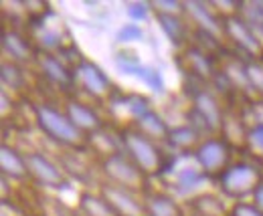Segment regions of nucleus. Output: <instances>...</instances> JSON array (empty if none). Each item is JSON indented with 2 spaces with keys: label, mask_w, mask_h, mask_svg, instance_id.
I'll return each mask as SVG.
<instances>
[{
  "label": "nucleus",
  "mask_w": 263,
  "mask_h": 216,
  "mask_svg": "<svg viewBox=\"0 0 263 216\" xmlns=\"http://www.w3.org/2000/svg\"><path fill=\"white\" fill-rule=\"evenodd\" d=\"M31 109L36 129L57 148L73 152L89 150V138L75 127L63 107H57L49 101H36L31 105Z\"/></svg>",
  "instance_id": "obj_1"
},
{
  "label": "nucleus",
  "mask_w": 263,
  "mask_h": 216,
  "mask_svg": "<svg viewBox=\"0 0 263 216\" xmlns=\"http://www.w3.org/2000/svg\"><path fill=\"white\" fill-rule=\"evenodd\" d=\"M118 138H120L122 152L128 155L148 178H160V176L168 174L172 164H170V158L162 150L160 144L146 138L144 133H140L132 125L122 127Z\"/></svg>",
  "instance_id": "obj_2"
},
{
  "label": "nucleus",
  "mask_w": 263,
  "mask_h": 216,
  "mask_svg": "<svg viewBox=\"0 0 263 216\" xmlns=\"http://www.w3.org/2000/svg\"><path fill=\"white\" fill-rule=\"evenodd\" d=\"M98 166L101 180L107 184L130 190L138 196H148L152 192V188H150L152 178H148L124 152H116V154L101 158Z\"/></svg>",
  "instance_id": "obj_3"
},
{
  "label": "nucleus",
  "mask_w": 263,
  "mask_h": 216,
  "mask_svg": "<svg viewBox=\"0 0 263 216\" xmlns=\"http://www.w3.org/2000/svg\"><path fill=\"white\" fill-rule=\"evenodd\" d=\"M263 182L261 166L257 162L249 160H237L229 168L215 178L217 190L223 198L241 202L245 198H251L255 188Z\"/></svg>",
  "instance_id": "obj_4"
},
{
  "label": "nucleus",
  "mask_w": 263,
  "mask_h": 216,
  "mask_svg": "<svg viewBox=\"0 0 263 216\" xmlns=\"http://www.w3.org/2000/svg\"><path fill=\"white\" fill-rule=\"evenodd\" d=\"M225 122V109L219 97L206 87H197L191 93L189 124L195 125L202 135H219Z\"/></svg>",
  "instance_id": "obj_5"
},
{
  "label": "nucleus",
  "mask_w": 263,
  "mask_h": 216,
  "mask_svg": "<svg viewBox=\"0 0 263 216\" xmlns=\"http://www.w3.org/2000/svg\"><path fill=\"white\" fill-rule=\"evenodd\" d=\"M71 67L75 75V89L83 91L96 101H111L116 97L114 81L96 61L87 57H77V61Z\"/></svg>",
  "instance_id": "obj_6"
},
{
  "label": "nucleus",
  "mask_w": 263,
  "mask_h": 216,
  "mask_svg": "<svg viewBox=\"0 0 263 216\" xmlns=\"http://www.w3.org/2000/svg\"><path fill=\"white\" fill-rule=\"evenodd\" d=\"M25 158L29 168V182H33L43 190H53V192L69 188L71 180L55 158L45 154L43 150H27Z\"/></svg>",
  "instance_id": "obj_7"
},
{
  "label": "nucleus",
  "mask_w": 263,
  "mask_h": 216,
  "mask_svg": "<svg viewBox=\"0 0 263 216\" xmlns=\"http://www.w3.org/2000/svg\"><path fill=\"white\" fill-rule=\"evenodd\" d=\"M197 166L206 174V178H217L233 164V146L223 135H209L193 154Z\"/></svg>",
  "instance_id": "obj_8"
},
{
  "label": "nucleus",
  "mask_w": 263,
  "mask_h": 216,
  "mask_svg": "<svg viewBox=\"0 0 263 216\" xmlns=\"http://www.w3.org/2000/svg\"><path fill=\"white\" fill-rule=\"evenodd\" d=\"M223 29H225V38L241 55L249 57V61H259V57L263 55L261 32L247 25L241 18V14H231L223 18Z\"/></svg>",
  "instance_id": "obj_9"
},
{
  "label": "nucleus",
  "mask_w": 263,
  "mask_h": 216,
  "mask_svg": "<svg viewBox=\"0 0 263 216\" xmlns=\"http://www.w3.org/2000/svg\"><path fill=\"white\" fill-rule=\"evenodd\" d=\"M34 65L39 67L43 79L49 85H55L57 89L71 91L75 89V75H73V67L67 65L65 59H61V55L57 53H49V51H41L36 55Z\"/></svg>",
  "instance_id": "obj_10"
},
{
  "label": "nucleus",
  "mask_w": 263,
  "mask_h": 216,
  "mask_svg": "<svg viewBox=\"0 0 263 216\" xmlns=\"http://www.w3.org/2000/svg\"><path fill=\"white\" fill-rule=\"evenodd\" d=\"M98 192L111 204V208L120 216H148L144 196H138L130 190L107 184L103 180L98 184Z\"/></svg>",
  "instance_id": "obj_11"
},
{
  "label": "nucleus",
  "mask_w": 263,
  "mask_h": 216,
  "mask_svg": "<svg viewBox=\"0 0 263 216\" xmlns=\"http://www.w3.org/2000/svg\"><path fill=\"white\" fill-rule=\"evenodd\" d=\"M63 109L69 115V120L75 124V127L79 131H83L87 138H91V135L105 129V122H103L101 113L91 103H85L81 99H67L63 103Z\"/></svg>",
  "instance_id": "obj_12"
},
{
  "label": "nucleus",
  "mask_w": 263,
  "mask_h": 216,
  "mask_svg": "<svg viewBox=\"0 0 263 216\" xmlns=\"http://www.w3.org/2000/svg\"><path fill=\"white\" fill-rule=\"evenodd\" d=\"M0 45H2V53L4 59L18 63V65H29V63L36 61L39 49L34 47V43L25 36L23 32L14 31V29H4L2 36H0Z\"/></svg>",
  "instance_id": "obj_13"
},
{
  "label": "nucleus",
  "mask_w": 263,
  "mask_h": 216,
  "mask_svg": "<svg viewBox=\"0 0 263 216\" xmlns=\"http://www.w3.org/2000/svg\"><path fill=\"white\" fill-rule=\"evenodd\" d=\"M186 14L195 23V29L202 32H209L221 41H225V29H223V18L217 14V10L211 6V2H200V0H189L186 2Z\"/></svg>",
  "instance_id": "obj_14"
},
{
  "label": "nucleus",
  "mask_w": 263,
  "mask_h": 216,
  "mask_svg": "<svg viewBox=\"0 0 263 216\" xmlns=\"http://www.w3.org/2000/svg\"><path fill=\"white\" fill-rule=\"evenodd\" d=\"M182 63L184 69L198 81H215L217 79V69L213 63V55L204 49H200L198 45H186L184 53H182Z\"/></svg>",
  "instance_id": "obj_15"
},
{
  "label": "nucleus",
  "mask_w": 263,
  "mask_h": 216,
  "mask_svg": "<svg viewBox=\"0 0 263 216\" xmlns=\"http://www.w3.org/2000/svg\"><path fill=\"white\" fill-rule=\"evenodd\" d=\"M0 174L8 182H27L29 180V168L25 152H21L16 146L2 142L0 146Z\"/></svg>",
  "instance_id": "obj_16"
},
{
  "label": "nucleus",
  "mask_w": 263,
  "mask_h": 216,
  "mask_svg": "<svg viewBox=\"0 0 263 216\" xmlns=\"http://www.w3.org/2000/svg\"><path fill=\"white\" fill-rule=\"evenodd\" d=\"M204 138L206 135H202L197 127L191 125L189 122L180 125H172L170 135L166 140V148L174 155H193Z\"/></svg>",
  "instance_id": "obj_17"
},
{
  "label": "nucleus",
  "mask_w": 263,
  "mask_h": 216,
  "mask_svg": "<svg viewBox=\"0 0 263 216\" xmlns=\"http://www.w3.org/2000/svg\"><path fill=\"white\" fill-rule=\"evenodd\" d=\"M184 208L189 216H229L231 206L217 192H198L186 198Z\"/></svg>",
  "instance_id": "obj_18"
},
{
  "label": "nucleus",
  "mask_w": 263,
  "mask_h": 216,
  "mask_svg": "<svg viewBox=\"0 0 263 216\" xmlns=\"http://www.w3.org/2000/svg\"><path fill=\"white\" fill-rule=\"evenodd\" d=\"M144 202L148 216H189L184 204L178 202L172 192L152 190L148 196H144Z\"/></svg>",
  "instance_id": "obj_19"
},
{
  "label": "nucleus",
  "mask_w": 263,
  "mask_h": 216,
  "mask_svg": "<svg viewBox=\"0 0 263 216\" xmlns=\"http://www.w3.org/2000/svg\"><path fill=\"white\" fill-rule=\"evenodd\" d=\"M132 127H136L140 133H144L146 138L154 140L160 146H166V140H168L170 129H172V125L168 124L156 109H150L148 113L140 115L136 122H132Z\"/></svg>",
  "instance_id": "obj_20"
},
{
  "label": "nucleus",
  "mask_w": 263,
  "mask_h": 216,
  "mask_svg": "<svg viewBox=\"0 0 263 216\" xmlns=\"http://www.w3.org/2000/svg\"><path fill=\"white\" fill-rule=\"evenodd\" d=\"M154 18H156L160 31H162V34L168 38L170 45H174L176 49L186 47V41H189V25H186L184 16L154 12Z\"/></svg>",
  "instance_id": "obj_21"
},
{
  "label": "nucleus",
  "mask_w": 263,
  "mask_h": 216,
  "mask_svg": "<svg viewBox=\"0 0 263 216\" xmlns=\"http://www.w3.org/2000/svg\"><path fill=\"white\" fill-rule=\"evenodd\" d=\"M77 212L81 216H120L98 190L87 188H83L77 196Z\"/></svg>",
  "instance_id": "obj_22"
},
{
  "label": "nucleus",
  "mask_w": 263,
  "mask_h": 216,
  "mask_svg": "<svg viewBox=\"0 0 263 216\" xmlns=\"http://www.w3.org/2000/svg\"><path fill=\"white\" fill-rule=\"evenodd\" d=\"M85 152H73V150H63V155L57 158V162L61 164V168L65 170L69 180H77L81 184H87L93 176L89 164L83 160Z\"/></svg>",
  "instance_id": "obj_23"
},
{
  "label": "nucleus",
  "mask_w": 263,
  "mask_h": 216,
  "mask_svg": "<svg viewBox=\"0 0 263 216\" xmlns=\"http://www.w3.org/2000/svg\"><path fill=\"white\" fill-rule=\"evenodd\" d=\"M206 180V174L197 166V162L193 160L191 166H182L176 172L172 170V190L174 194H191L198 184H202Z\"/></svg>",
  "instance_id": "obj_24"
},
{
  "label": "nucleus",
  "mask_w": 263,
  "mask_h": 216,
  "mask_svg": "<svg viewBox=\"0 0 263 216\" xmlns=\"http://www.w3.org/2000/svg\"><path fill=\"white\" fill-rule=\"evenodd\" d=\"M0 81H2V89L10 93L23 91L29 83L27 71L23 65L10 61V59H2L0 63Z\"/></svg>",
  "instance_id": "obj_25"
},
{
  "label": "nucleus",
  "mask_w": 263,
  "mask_h": 216,
  "mask_svg": "<svg viewBox=\"0 0 263 216\" xmlns=\"http://www.w3.org/2000/svg\"><path fill=\"white\" fill-rule=\"evenodd\" d=\"M136 79H140L148 89L152 93H158V95H164L166 93V81L162 71L156 67V65H142L136 73Z\"/></svg>",
  "instance_id": "obj_26"
},
{
  "label": "nucleus",
  "mask_w": 263,
  "mask_h": 216,
  "mask_svg": "<svg viewBox=\"0 0 263 216\" xmlns=\"http://www.w3.org/2000/svg\"><path fill=\"white\" fill-rule=\"evenodd\" d=\"M142 65H144V63L138 57V53L128 49V47H124V49H120V51L114 53V67H116L120 73H124V75L136 77V73H138V69H140Z\"/></svg>",
  "instance_id": "obj_27"
},
{
  "label": "nucleus",
  "mask_w": 263,
  "mask_h": 216,
  "mask_svg": "<svg viewBox=\"0 0 263 216\" xmlns=\"http://www.w3.org/2000/svg\"><path fill=\"white\" fill-rule=\"evenodd\" d=\"M241 18L251 25L255 31L261 32L263 29V2L257 0V2H241V10H239Z\"/></svg>",
  "instance_id": "obj_28"
},
{
  "label": "nucleus",
  "mask_w": 263,
  "mask_h": 216,
  "mask_svg": "<svg viewBox=\"0 0 263 216\" xmlns=\"http://www.w3.org/2000/svg\"><path fill=\"white\" fill-rule=\"evenodd\" d=\"M144 36H146V32H144V27L142 25H138V23H124L118 32H116V43L118 45H132V43H140V41H144Z\"/></svg>",
  "instance_id": "obj_29"
},
{
  "label": "nucleus",
  "mask_w": 263,
  "mask_h": 216,
  "mask_svg": "<svg viewBox=\"0 0 263 216\" xmlns=\"http://www.w3.org/2000/svg\"><path fill=\"white\" fill-rule=\"evenodd\" d=\"M245 71L253 95L263 101V61H245Z\"/></svg>",
  "instance_id": "obj_30"
},
{
  "label": "nucleus",
  "mask_w": 263,
  "mask_h": 216,
  "mask_svg": "<svg viewBox=\"0 0 263 216\" xmlns=\"http://www.w3.org/2000/svg\"><path fill=\"white\" fill-rule=\"evenodd\" d=\"M257 160H263V124L249 125L247 131V146H245Z\"/></svg>",
  "instance_id": "obj_31"
},
{
  "label": "nucleus",
  "mask_w": 263,
  "mask_h": 216,
  "mask_svg": "<svg viewBox=\"0 0 263 216\" xmlns=\"http://www.w3.org/2000/svg\"><path fill=\"white\" fill-rule=\"evenodd\" d=\"M152 12H160V14H176V16H184L186 14V2L180 0H154L150 2Z\"/></svg>",
  "instance_id": "obj_32"
},
{
  "label": "nucleus",
  "mask_w": 263,
  "mask_h": 216,
  "mask_svg": "<svg viewBox=\"0 0 263 216\" xmlns=\"http://www.w3.org/2000/svg\"><path fill=\"white\" fill-rule=\"evenodd\" d=\"M150 12H152L150 2H130L126 6V14H128L130 23H138V25L144 23V21H148Z\"/></svg>",
  "instance_id": "obj_33"
},
{
  "label": "nucleus",
  "mask_w": 263,
  "mask_h": 216,
  "mask_svg": "<svg viewBox=\"0 0 263 216\" xmlns=\"http://www.w3.org/2000/svg\"><path fill=\"white\" fill-rule=\"evenodd\" d=\"M229 216H263V212L251 200H241L231 204Z\"/></svg>",
  "instance_id": "obj_34"
},
{
  "label": "nucleus",
  "mask_w": 263,
  "mask_h": 216,
  "mask_svg": "<svg viewBox=\"0 0 263 216\" xmlns=\"http://www.w3.org/2000/svg\"><path fill=\"white\" fill-rule=\"evenodd\" d=\"M251 202L263 212V182L255 188V192H253V196H251Z\"/></svg>",
  "instance_id": "obj_35"
},
{
  "label": "nucleus",
  "mask_w": 263,
  "mask_h": 216,
  "mask_svg": "<svg viewBox=\"0 0 263 216\" xmlns=\"http://www.w3.org/2000/svg\"><path fill=\"white\" fill-rule=\"evenodd\" d=\"M261 36H263V29H261Z\"/></svg>",
  "instance_id": "obj_36"
}]
</instances>
